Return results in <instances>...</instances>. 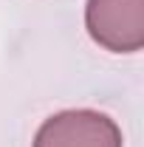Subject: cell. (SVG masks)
Returning <instances> with one entry per match:
<instances>
[{
  "label": "cell",
  "mask_w": 144,
  "mask_h": 147,
  "mask_svg": "<svg viewBox=\"0 0 144 147\" xmlns=\"http://www.w3.org/2000/svg\"><path fill=\"white\" fill-rule=\"evenodd\" d=\"M34 147H122V130L108 113L62 110L40 125Z\"/></svg>",
  "instance_id": "7a4b0ae2"
},
{
  "label": "cell",
  "mask_w": 144,
  "mask_h": 147,
  "mask_svg": "<svg viewBox=\"0 0 144 147\" xmlns=\"http://www.w3.org/2000/svg\"><path fill=\"white\" fill-rule=\"evenodd\" d=\"M85 28L90 40L113 54H133L144 45V0H88Z\"/></svg>",
  "instance_id": "6da1fadb"
}]
</instances>
